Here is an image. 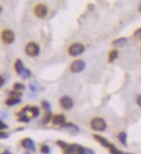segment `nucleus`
Listing matches in <instances>:
<instances>
[{"label": "nucleus", "mask_w": 141, "mask_h": 154, "mask_svg": "<svg viewBox=\"0 0 141 154\" xmlns=\"http://www.w3.org/2000/svg\"><path fill=\"white\" fill-rule=\"evenodd\" d=\"M91 126L94 131H102L106 128V123L103 119L96 118V119H93V121L91 122Z\"/></svg>", "instance_id": "1"}, {"label": "nucleus", "mask_w": 141, "mask_h": 154, "mask_svg": "<svg viewBox=\"0 0 141 154\" xmlns=\"http://www.w3.org/2000/svg\"><path fill=\"white\" fill-rule=\"evenodd\" d=\"M84 46L81 45V44H79V43H76V44H73L71 45L70 47H69V54L70 56H78V55H80L81 53L84 52Z\"/></svg>", "instance_id": "2"}, {"label": "nucleus", "mask_w": 141, "mask_h": 154, "mask_svg": "<svg viewBox=\"0 0 141 154\" xmlns=\"http://www.w3.org/2000/svg\"><path fill=\"white\" fill-rule=\"evenodd\" d=\"M25 51L27 55L31 57H35V56H37L39 53V47L36 43L31 42L27 45V46L25 48Z\"/></svg>", "instance_id": "3"}, {"label": "nucleus", "mask_w": 141, "mask_h": 154, "mask_svg": "<svg viewBox=\"0 0 141 154\" xmlns=\"http://www.w3.org/2000/svg\"><path fill=\"white\" fill-rule=\"evenodd\" d=\"M85 68V63L83 60L78 59L75 60L74 62H72V64L70 65V71L74 73H78L82 71Z\"/></svg>", "instance_id": "4"}, {"label": "nucleus", "mask_w": 141, "mask_h": 154, "mask_svg": "<svg viewBox=\"0 0 141 154\" xmlns=\"http://www.w3.org/2000/svg\"><path fill=\"white\" fill-rule=\"evenodd\" d=\"M14 38H15V34L14 32L11 31V30H5L2 33V39H3V42L4 44H12V42L14 41Z\"/></svg>", "instance_id": "5"}, {"label": "nucleus", "mask_w": 141, "mask_h": 154, "mask_svg": "<svg viewBox=\"0 0 141 154\" xmlns=\"http://www.w3.org/2000/svg\"><path fill=\"white\" fill-rule=\"evenodd\" d=\"M34 13L37 18H44L47 14L46 6L43 4H39L37 5H36Z\"/></svg>", "instance_id": "6"}, {"label": "nucleus", "mask_w": 141, "mask_h": 154, "mask_svg": "<svg viewBox=\"0 0 141 154\" xmlns=\"http://www.w3.org/2000/svg\"><path fill=\"white\" fill-rule=\"evenodd\" d=\"M60 105H61V106L63 107L64 109L70 110L73 106V101H72V99L70 98V97L65 96V97H62L61 98V99H60Z\"/></svg>", "instance_id": "7"}, {"label": "nucleus", "mask_w": 141, "mask_h": 154, "mask_svg": "<svg viewBox=\"0 0 141 154\" xmlns=\"http://www.w3.org/2000/svg\"><path fill=\"white\" fill-rule=\"evenodd\" d=\"M21 144L25 149H30L32 151H35V144H34L33 140L31 139H23L22 142H21Z\"/></svg>", "instance_id": "8"}, {"label": "nucleus", "mask_w": 141, "mask_h": 154, "mask_svg": "<svg viewBox=\"0 0 141 154\" xmlns=\"http://www.w3.org/2000/svg\"><path fill=\"white\" fill-rule=\"evenodd\" d=\"M52 123L55 125H64L65 124V118L63 115H56L52 119Z\"/></svg>", "instance_id": "9"}, {"label": "nucleus", "mask_w": 141, "mask_h": 154, "mask_svg": "<svg viewBox=\"0 0 141 154\" xmlns=\"http://www.w3.org/2000/svg\"><path fill=\"white\" fill-rule=\"evenodd\" d=\"M93 138L98 141V142L99 143V144H101L103 146H105V147H109V145H110V143L108 142L107 140H106V139L104 138V137H102V136H99V135H97V134H94L93 135Z\"/></svg>", "instance_id": "10"}, {"label": "nucleus", "mask_w": 141, "mask_h": 154, "mask_svg": "<svg viewBox=\"0 0 141 154\" xmlns=\"http://www.w3.org/2000/svg\"><path fill=\"white\" fill-rule=\"evenodd\" d=\"M15 69H16V71L18 72V74H19V75H21L23 72V71H24L25 68L23 67V62L20 59H18L16 61V63H15Z\"/></svg>", "instance_id": "11"}, {"label": "nucleus", "mask_w": 141, "mask_h": 154, "mask_svg": "<svg viewBox=\"0 0 141 154\" xmlns=\"http://www.w3.org/2000/svg\"><path fill=\"white\" fill-rule=\"evenodd\" d=\"M21 102V99L18 98H13V97H10L6 101H5V104L9 106H15L17 104H19Z\"/></svg>", "instance_id": "12"}, {"label": "nucleus", "mask_w": 141, "mask_h": 154, "mask_svg": "<svg viewBox=\"0 0 141 154\" xmlns=\"http://www.w3.org/2000/svg\"><path fill=\"white\" fill-rule=\"evenodd\" d=\"M62 127L65 130L69 131L70 132H76V131H79V128L78 126H76L75 125H72L70 123H67V124H65L64 125H62Z\"/></svg>", "instance_id": "13"}, {"label": "nucleus", "mask_w": 141, "mask_h": 154, "mask_svg": "<svg viewBox=\"0 0 141 154\" xmlns=\"http://www.w3.org/2000/svg\"><path fill=\"white\" fill-rule=\"evenodd\" d=\"M127 39L126 37H120L118 39H116L115 41L112 42V45L116 47H120V46H123L126 43Z\"/></svg>", "instance_id": "14"}, {"label": "nucleus", "mask_w": 141, "mask_h": 154, "mask_svg": "<svg viewBox=\"0 0 141 154\" xmlns=\"http://www.w3.org/2000/svg\"><path fill=\"white\" fill-rule=\"evenodd\" d=\"M117 139H119L120 143H122L124 145H127L126 144V140H127V134L126 132H120L118 135H117Z\"/></svg>", "instance_id": "15"}, {"label": "nucleus", "mask_w": 141, "mask_h": 154, "mask_svg": "<svg viewBox=\"0 0 141 154\" xmlns=\"http://www.w3.org/2000/svg\"><path fill=\"white\" fill-rule=\"evenodd\" d=\"M109 150H110V152H111V153L112 154H124L121 151H119L117 148H116L113 144H110V145H109Z\"/></svg>", "instance_id": "16"}, {"label": "nucleus", "mask_w": 141, "mask_h": 154, "mask_svg": "<svg viewBox=\"0 0 141 154\" xmlns=\"http://www.w3.org/2000/svg\"><path fill=\"white\" fill-rule=\"evenodd\" d=\"M30 112H32V118H37L39 114V109L37 107L33 106L30 108Z\"/></svg>", "instance_id": "17"}, {"label": "nucleus", "mask_w": 141, "mask_h": 154, "mask_svg": "<svg viewBox=\"0 0 141 154\" xmlns=\"http://www.w3.org/2000/svg\"><path fill=\"white\" fill-rule=\"evenodd\" d=\"M117 57V50H113L110 52L109 54V61L110 62H112L113 60L115 59Z\"/></svg>", "instance_id": "18"}, {"label": "nucleus", "mask_w": 141, "mask_h": 154, "mask_svg": "<svg viewBox=\"0 0 141 154\" xmlns=\"http://www.w3.org/2000/svg\"><path fill=\"white\" fill-rule=\"evenodd\" d=\"M10 97H13V98H20L21 97H22V93H21V92H19V91H16V90H14V91H12V92H10Z\"/></svg>", "instance_id": "19"}, {"label": "nucleus", "mask_w": 141, "mask_h": 154, "mask_svg": "<svg viewBox=\"0 0 141 154\" xmlns=\"http://www.w3.org/2000/svg\"><path fill=\"white\" fill-rule=\"evenodd\" d=\"M57 144L59 145V147H61L63 150H65V148H67L68 147V144H66V143L65 142V141H63V140H58L57 141Z\"/></svg>", "instance_id": "20"}, {"label": "nucleus", "mask_w": 141, "mask_h": 154, "mask_svg": "<svg viewBox=\"0 0 141 154\" xmlns=\"http://www.w3.org/2000/svg\"><path fill=\"white\" fill-rule=\"evenodd\" d=\"M23 89H24V85H23V84H20V83H16L14 84V90H16V91H23Z\"/></svg>", "instance_id": "21"}, {"label": "nucleus", "mask_w": 141, "mask_h": 154, "mask_svg": "<svg viewBox=\"0 0 141 154\" xmlns=\"http://www.w3.org/2000/svg\"><path fill=\"white\" fill-rule=\"evenodd\" d=\"M32 75V73H31V71H29L28 69H24V71H23V72L20 75L22 78H28L30 76Z\"/></svg>", "instance_id": "22"}, {"label": "nucleus", "mask_w": 141, "mask_h": 154, "mask_svg": "<svg viewBox=\"0 0 141 154\" xmlns=\"http://www.w3.org/2000/svg\"><path fill=\"white\" fill-rule=\"evenodd\" d=\"M41 153L44 154H49L50 153V148L48 145H43L41 147Z\"/></svg>", "instance_id": "23"}, {"label": "nucleus", "mask_w": 141, "mask_h": 154, "mask_svg": "<svg viewBox=\"0 0 141 154\" xmlns=\"http://www.w3.org/2000/svg\"><path fill=\"white\" fill-rule=\"evenodd\" d=\"M42 106L46 110V111H50V108H51V105H50V103L46 101V100H44V101H42Z\"/></svg>", "instance_id": "24"}, {"label": "nucleus", "mask_w": 141, "mask_h": 154, "mask_svg": "<svg viewBox=\"0 0 141 154\" xmlns=\"http://www.w3.org/2000/svg\"><path fill=\"white\" fill-rule=\"evenodd\" d=\"M30 88H31V90H32L33 92H37V89L39 88V85L37 83H31V84H30Z\"/></svg>", "instance_id": "25"}, {"label": "nucleus", "mask_w": 141, "mask_h": 154, "mask_svg": "<svg viewBox=\"0 0 141 154\" xmlns=\"http://www.w3.org/2000/svg\"><path fill=\"white\" fill-rule=\"evenodd\" d=\"M86 153V151H85V149L83 147V146H79V148H78V150H77V152H76V153L75 154H85Z\"/></svg>", "instance_id": "26"}, {"label": "nucleus", "mask_w": 141, "mask_h": 154, "mask_svg": "<svg viewBox=\"0 0 141 154\" xmlns=\"http://www.w3.org/2000/svg\"><path fill=\"white\" fill-rule=\"evenodd\" d=\"M18 121H19V122H29L30 121V118L29 117H27L26 115L25 116H21V117H19V119H18Z\"/></svg>", "instance_id": "27"}, {"label": "nucleus", "mask_w": 141, "mask_h": 154, "mask_svg": "<svg viewBox=\"0 0 141 154\" xmlns=\"http://www.w3.org/2000/svg\"><path fill=\"white\" fill-rule=\"evenodd\" d=\"M51 117V112H50V111H48V115H47V117L46 118V119H45V121H44V124H47V123L50 121Z\"/></svg>", "instance_id": "28"}, {"label": "nucleus", "mask_w": 141, "mask_h": 154, "mask_svg": "<svg viewBox=\"0 0 141 154\" xmlns=\"http://www.w3.org/2000/svg\"><path fill=\"white\" fill-rule=\"evenodd\" d=\"M0 137H1V139H7L9 137V135L6 132H1L0 133Z\"/></svg>", "instance_id": "29"}, {"label": "nucleus", "mask_w": 141, "mask_h": 154, "mask_svg": "<svg viewBox=\"0 0 141 154\" xmlns=\"http://www.w3.org/2000/svg\"><path fill=\"white\" fill-rule=\"evenodd\" d=\"M0 125H1V129L3 130V129H7L8 128V125H6V124H4V122L3 121H1V123H0Z\"/></svg>", "instance_id": "30"}, {"label": "nucleus", "mask_w": 141, "mask_h": 154, "mask_svg": "<svg viewBox=\"0 0 141 154\" xmlns=\"http://www.w3.org/2000/svg\"><path fill=\"white\" fill-rule=\"evenodd\" d=\"M137 103H138L139 106L141 107V95L138 97V98H137Z\"/></svg>", "instance_id": "31"}, {"label": "nucleus", "mask_w": 141, "mask_h": 154, "mask_svg": "<svg viewBox=\"0 0 141 154\" xmlns=\"http://www.w3.org/2000/svg\"><path fill=\"white\" fill-rule=\"evenodd\" d=\"M86 151V153H88V154H94V153L91 150V149H86L85 150Z\"/></svg>", "instance_id": "32"}, {"label": "nucleus", "mask_w": 141, "mask_h": 154, "mask_svg": "<svg viewBox=\"0 0 141 154\" xmlns=\"http://www.w3.org/2000/svg\"><path fill=\"white\" fill-rule=\"evenodd\" d=\"M134 34H141V28H140L139 30H137Z\"/></svg>", "instance_id": "33"}, {"label": "nucleus", "mask_w": 141, "mask_h": 154, "mask_svg": "<svg viewBox=\"0 0 141 154\" xmlns=\"http://www.w3.org/2000/svg\"><path fill=\"white\" fill-rule=\"evenodd\" d=\"M4 84V78H1V86Z\"/></svg>", "instance_id": "34"}, {"label": "nucleus", "mask_w": 141, "mask_h": 154, "mask_svg": "<svg viewBox=\"0 0 141 154\" xmlns=\"http://www.w3.org/2000/svg\"><path fill=\"white\" fill-rule=\"evenodd\" d=\"M3 154H12V153H11L10 152H8V151H5V152H4Z\"/></svg>", "instance_id": "35"}, {"label": "nucleus", "mask_w": 141, "mask_h": 154, "mask_svg": "<svg viewBox=\"0 0 141 154\" xmlns=\"http://www.w3.org/2000/svg\"><path fill=\"white\" fill-rule=\"evenodd\" d=\"M139 11L141 12V3L139 4Z\"/></svg>", "instance_id": "36"}, {"label": "nucleus", "mask_w": 141, "mask_h": 154, "mask_svg": "<svg viewBox=\"0 0 141 154\" xmlns=\"http://www.w3.org/2000/svg\"><path fill=\"white\" fill-rule=\"evenodd\" d=\"M23 154H31V153H29V152H25Z\"/></svg>", "instance_id": "37"}, {"label": "nucleus", "mask_w": 141, "mask_h": 154, "mask_svg": "<svg viewBox=\"0 0 141 154\" xmlns=\"http://www.w3.org/2000/svg\"><path fill=\"white\" fill-rule=\"evenodd\" d=\"M126 154H133V153H126Z\"/></svg>", "instance_id": "38"}, {"label": "nucleus", "mask_w": 141, "mask_h": 154, "mask_svg": "<svg viewBox=\"0 0 141 154\" xmlns=\"http://www.w3.org/2000/svg\"><path fill=\"white\" fill-rule=\"evenodd\" d=\"M140 40H141V34H140Z\"/></svg>", "instance_id": "39"}]
</instances>
